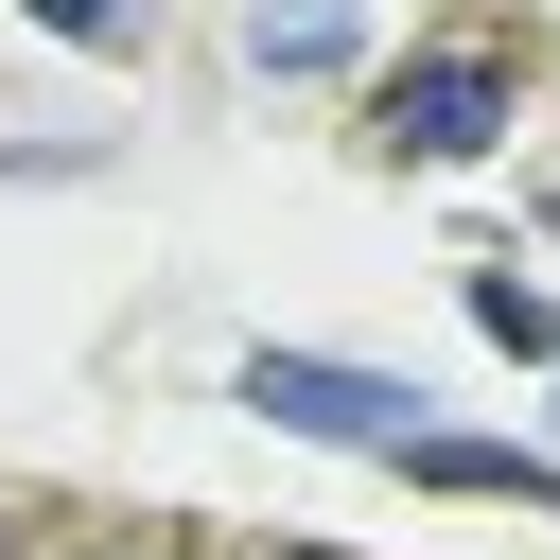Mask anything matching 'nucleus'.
Returning a JSON list of instances; mask_svg holds the SVG:
<instances>
[{
    "instance_id": "nucleus-1",
    "label": "nucleus",
    "mask_w": 560,
    "mask_h": 560,
    "mask_svg": "<svg viewBox=\"0 0 560 560\" xmlns=\"http://www.w3.org/2000/svg\"><path fill=\"white\" fill-rule=\"evenodd\" d=\"M508 105H525V52H508V35H420V52L368 88V158H402V175H472V158L508 140Z\"/></svg>"
},
{
    "instance_id": "nucleus-2",
    "label": "nucleus",
    "mask_w": 560,
    "mask_h": 560,
    "mask_svg": "<svg viewBox=\"0 0 560 560\" xmlns=\"http://www.w3.org/2000/svg\"><path fill=\"white\" fill-rule=\"evenodd\" d=\"M245 420H280V438H332V455H402L438 402H402L385 368H332V350H245Z\"/></svg>"
},
{
    "instance_id": "nucleus-3",
    "label": "nucleus",
    "mask_w": 560,
    "mask_h": 560,
    "mask_svg": "<svg viewBox=\"0 0 560 560\" xmlns=\"http://www.w3.org/2000/svg\"><path fill=\"white\" fill-rule=\"evenodd\" d=\"M385 472H420V490H508V508H560V455H508V438H438V420H420Z\"/></svg>"
},
{
    "instance_id": "nucleus-4",
    "label": "nucleus",
    "mask_w": 560,
    "mask_h": 560,
    "mask_svg": "<svg viewBox=\"0 0 560 560\" xmlns=\"http://www.w3.org/2000/svg\"><path fill=\"white\" fill-rule=\"evenodd\" d=\"M245 52H262V70H332V52H350V0H262Z\"/></svg>"
},
{
    "instance_id": "nucleus-5",
    "label": "nucleus",
    "mask_w": 560,
    "mask_h": 560,
    "mask_svg": "<svg viewBox=\"0 0 560 560\" xmlns=\"http://www.w3.org/2000/svg\"><path fill=\"white\" fill-rule=\"evenodd\" d=\"M472 332L525 350V368H560V298H542V280H472Z\"/></svg>"
},
{
    "instance_id": "nucleus-6",
    "label": "nucleus",
    "mask_w": 560,
    "mask_h": 560,
    "mask_svg": "<svg viewBox=\"0 0 560 560\" xmlns=\"http://www.w3.org/2000/svg\"><path fill=\"white\" fill-rule=\"evenodd\" d=\"M35 35H70V52H140V0H18Z\"/></svg>"
},
{
    "instance_id": "nucleus-7",
    "label": "nucleus",
    "mask_w": 560,
    "mask_h": 560,
    "mask_svg": "<svg viewBox=\"0 0 560 560\" xmlns=\"http://www.w3.org/2000/svg\"><path fill=\"white\" fill-rule=\"evenodd\" d=\"M0 560H18V490H0Z\"/></svg>"
},
{
    "instance_id": "nucleus-8",
    "label": "nucleus",
    "mask_w": 560,
    "mask_h": 560,
    "mask_svg": "<svg viewBox=\"0 0 560 560\" xmlns=\"http://www.w3.org/2000/svg\"><path fill=\"white\" fill-rule=\"evenodd\" d=\"M280 560H350V542H280Z\"/></svg>"
},
{
    "instance_id": "nucleus-9",
    "label": "nucleus",
    "mask_w": 560,
    "mask_h": 560,
    "mask_svg": "<svg viewBox=\"0 0 560 560\" xmlns=\"http://www.w3.org/2000/svg\"><path fill=\"white\" fill-rule=\"evenodd\" d=\"M105 560H158V542H105Z\"/></svg>"
},
{
    "instance_id": "nucleus-10",
    "label": "nucleus",
    "mask_w": 560,
    "mask_h": 560,
    "mask_svg": "<svg viewBox=\"0 0 560 560\" xmlns=\"http://www.w3.org/2000/svg\"><path fill=\"white\" fill-rule=\"evenodd\" d=\"M542 385H560V368H542Z\"/></svg>"
}]
</instances>
